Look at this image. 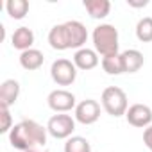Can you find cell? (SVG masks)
Instances as JSON below:
<instances>
[{"label":"cell","instance_id":"obj_1","mask_svg":"<svg viewBox=\"0 0 152 152\" xmlns=\"http://www.w3.org/2000/svg\"><path fill=\"white\" fill-rule=\"evenodd\" d=\"M88 41V29L79 20H68L57 23L48 31V43L54 50H70V48H84Z\"/></svg>","mask_w":152,"mask_h":152},{"label":"cell","instance_id":"obj_2","mask_svg":"<svg viewBox=\"0 0 152 152\" xmlns=\"http://www.w3.org/2000/svg\"><path fill=\"white\" fill-rule=\"evenodd\" d=\"M48 131L34 120H22L13 125L9 132V143L16 150H36V147H43L47 143Z\"/></svg>","mask_w":152,"mask_h":152},{"label":"cell","instance_id":"obj_3","mask_svg":"<svg viewBox=\"0 0 152 152\" xmlns=\"http://www.w3.org/2000/svg\"><path fill=\"white\" fill-rule=\"evenodd\" d=\"M93 39V48L99 56L107 57V56H115L120 54V43H118V29L111 23H100L93 29L91 34Z\"/></svg>","mask_w":152,"mask_h":152},{"label":"cell","instance_id":"obj_4","mask_svg":"<svg viewBox=\"0 0 152 152\" xmlns=\"http://www.w3.org/2000/svg\"><path fill=\"white\" fill-rule=\"evenodd\" d=\"M100 104H102V109L109 116H115V118L124 116L127 113V109H129L127 95L118 86H107L100 95Z\"/></svg>","mask_w":152,"mask_h":152},{"label":"cell","instance_id":"obj_5","mask_svg":"<svg viewBox=\"0 0 152 152\" xmlns=\"http://www.w3.org/2000/svg\"><path fill=\"white\" fill-rule=\"evenodd\" d=\"M50 77L57 86H70L77 79V66L70 59H56L50 66Z\"/></svg>","mask_w":152,"mask_h":152},{"label":"cell","instance_id":"obj_6","mask_svg":"<svg viewBox=\"0 0 152 152\" xmlns=\"http://www.w3.org/2000/svg\"><path fill=\"white\" fill-rule=\"evenodd\" d=\"M47 131L56 140H68L72 138V132L75 131V118H72L66 113H57L48 118Z\"/></svg>","mask_w":152,"mask_h":152},{"label":"cell","instance_id":"obj_7","mask_svg":"<svg viewBox=\"0 0 152 152\" xmlns=\"http://www.w3.org/2000/svg\"><path fill=\"white\" fill-rule=\"evenodd\" d=\"M47 104L56 113H68V111L75 109V106H77V99H75V95L72 91L59 88V90H54V91L48 93Z\"/></svg>","mask_w":152,"mask_h":152},{"label":"cell","instance_id":"obj_8","mask_svg":"<svg viewBox=\"0 0 152 152\" xmlns=\"http://www.w3.org/2000/svg\"><path fill=\"white\" fill-rule=\"evenodd\" d=\"M73 113H75L73 115L75 122H79L83 125H91L100 118V104L93 99H86L75 106Z\"/></svg>","mask_w":152,"mask_h":152},{"label":"cell","instance_id":"obj_9","mask_svg":"<svg viewBox=\"0 0 152 152\" xmlns=\"http://www.w3.org/2000/svg\"><path fill=\"white\" fill-rule=\"evenodd\" d=\"M127 124L138 129H147L152 125V109L147 104H132L125 113Z\"/></svg>","mask_w":152,"mask_h":152},{"label":"cell","instance_id":"obj_10","mask_svg":"<svg viewBox=\"0 0 152 152\" xmlns=\"http://www.w3.org/2000/svg\"><path fill=\"white\" fill-rule=\"evenodd\" d=\"M73 64L77 66V70H93L95 66H99V54L95 52V48H79L73 54Z\"/></svg>","mask_w":152,"mask_h":152},{"label":"cell","instance_id":"obj_11","mask_svg":"<svg viewBox=\"0 0 152 152\" xmlns=\"http://www.w3.org/2000/svg\"><path fill=\"white\" fill-rule=\"evenodd\" d=\"M20 97V83L15 79H7L0 84V106L11 107L13 104H16Z\"/></svg>","mask_w":152,"mask_h":152},{"label":"cell","instance_id":"obj_12","mask_svg":"<svg viewBox=\"0 0 152 152\" xmlns=\"http://www.w3.org/2000/svg\"><path fill=\"white\" fill-rule=\"evenodd\" d=\"M122 56V64H124V73H136L143 64H145V57L140 50L136 48H127L124 52H120Z\"/></svg>","mask_w":152,"mask_h":152},{"label":"cell","instance_id":"obj_13","mask_svg":"<svg viewBox=\"0 0 152 152\" xmlns=\"http://www.w3.org/2000/svg\"><path fill=\"white\" fill-rule=\"evenodd\" d=\"M11 45L16 50H20V52H25V50L32 48V45H34V32H32V29H29L25 25L18 27L13 32V36H11Z\"/></svg>","mask_w":152,"mask_h":152},{"label":"cell","instance_id":"obj_14","mask_svg":"<svg viewBox=\"0 0 152 152\" xmlns=\"http://www.w3.org/2000/svg\"><path fill=\"white\" fill-rule=\"evenodd\" d=\"M43 63H45V56L38 48H29L20 54V66L23 70H29V72L39 70L43 66Z\"/></svg>","mask_w":152,"mask_h":152},{"label":"cell","instance_id":"obj_15","mask_svg":"<svg viewBox=\"0 0 152 152\" xmlns=\"http://www.w3.org/2000/svg\"><path fill=\"white\" fill-rule=\"evenodd\" d=\"M83 6L93 20H104L111 13V2L109 0H84Z\"/></svg>","mask_w":152,"mask_h":152},{"label":"cell","instance_id":"obj_16","mask_svg":"<svg viewBox=\"0 0 152 152\" xmlns=\"http://www.w3.org/2000/svg\"><path fill=\"white\" fill-rule=\"evenodd\" d=\"M6 11L13 20H22L29 13V2L27 0H7Z\"/></svg>","mask_w":152,"mask_h":152},{"label":"cell","instance_id":"obj_17","mask_svg":"<svg viewBox=\"0 0 152 152\" xmlns=\"http://www.w3.org/2000/svg\"><path fill=\"white\" fill-rule=\"evenodd\" d=\"M100 64H102V70L107 75H120V73H124V64H122V56L120 54L102 57Z\"/></svg>","mask_w":152,"mask_h":152},{"label":"cell","instance_id":"obj_18","mask_svg":"<svg viewBox=\"0 0 152 152\" xmlns=\"http://www.w3.org/2000/svg\"><path fill=\"white\" fill-rule=\"evenodd\" d=\"M136 38L141 43H150L152 41V16H143L136 23Z\"/></svg>","mask_w":152,"mask_h":152},{"label":"cell","instance_id":"obj_19","mask_svg":"<svg viewBox=\"0 0 152 152\" xmlns=\"http://www.w3.org/2000/svg\"><path fill=\"white\" fill-rule=\"evenodd\" d=\"M64 152H91V145L83 136H72L64 143Z\"/></svg>","mask_w":152,"mask_h":152},{"label":"cell","instance_id":"obj_20","mask_svg":"<svg viewBox=\"0 0 152 152\" xmlns=\"http://www.w3.org/2000/svg\"><path fill=\"white\" fill-rule=\"evenodd\" d=\"M13 129V116L9 113V107L6 106H0V132L2 134H9Z\"/></svg>","mask_w":152,"mask_h":152},{"label":"cell","instance_id":"obj_21","mask_svg":"<svg viewBox=\"0 0 152 152\" xmlns=\"http://www.w3.org/2000/svg\"><path fill=\"white\" fill-rule=\"evenodd\" d=\"M143 143H145V147L152 152V125H148V127L143 131Z\"/></svg>","mask_w":152,"mask_h":152},{"label":"cell","instance_id":"obj_22","mask_svg":"<svg viewBox=\"0 0 152 152\" xmlns=\"http://www.w3.org/2000/svg\"><path fill=\"white\" fill-rule=\"evenodd\" d=\"M127 4H129L131 7H145L148 2H147V0H143V2H134V0H127Z\"/></svg>","mask_w":152,"mask_h":152},{"label":"cell","instance_id":"obj_23","mask_svg":"<svg viewBox=\"0 0 152 152\" xmlns=\"http://www.w3.org/2000/svg\"><path fill=\"white\" fill-rule=\"evenodd\" d=\"M29 152H38V150H29Z\"/></svg>","mask_w":152,"mask_h":152}]
</instances>
